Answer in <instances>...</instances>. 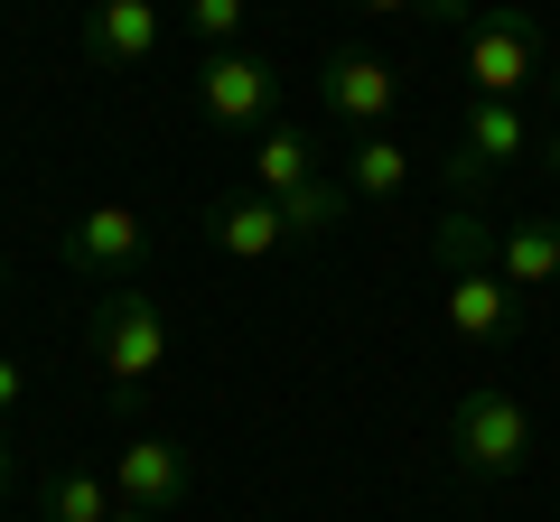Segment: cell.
<instances>
[{
    "label": "cell",
    "instance_id": "d6986e66",
    "mask_svg": "<svg viewBox=\"0 0 560 522\" xmlns=\"http://www.w3.org/2000/svg\"><path fill=\"white\" fill-rule=\"evenodd\" d=\"M20 392H28V373H20V355H0V420L20 411Z\"/></svg>",
    "mask_w": 560,
    "mask_h": 522
},
{
    "label": "cell",
    "instance_id": "4fadbf2b",
    "mask_svg": "<svg viewBox=\"0 0 560 522\" xmlns=\"http://www.w3.org/2000/svg\"><path fill=\"white\" fill-rule=\"evenodd\" d=\"M253 178H261V197L308 187V178H318V141H308L300 121H261V131H253Z\"/></svg>",
    "mask_w": 560,
    "mask_h": 522
},
{
    "label": "cell",
    "instance_id": "8992f818",
    "mask_svg": "<svg viewBox=\"0 0 560 522\" xmlns=\"http://www.w3.org/2000/svg\"><path fill=\"white\" fill-rule=\"evenodd\" d=\"M187 485H197V458H187L178 439H160V429L121 439V458H113V495L131 503V513H178Z\"/></svg>",
    "mask_w": 560,
    "mask_h": 522
},
{
    "label": "cell",
    "instance_id": "e0dca14e",
    "mask_svg": "<svg viewBox=\"0 0 560 522\" xmlns=\"http://www.w3.org/2000/svg\"><path fill=\"white\" fill-rule=\"evenodd\" d=\"M243 10H253V0H187V28H197L206 47H234L243 38Z\"/></svg>",
    "mask_w": 560,
    "mask_h": 522
},
{
    "label": "cell",
    "instance_id": "30bf717a",
    "mask_svg": "<svg viewBox=\"0 0 560 522\" xmlns=\"http://www.w3.org/2000/svg\"><path fill=\"white\" fill-rule=\"evenodd\" d=\"M160 38H168L160 0H94V10H84V57L94 66H150Z\"/></svg>",
    "mask_w": 560,
    "mask_h": 522
},
{
    "label": "cell",
    "instance_id": "603a6c76",
    "mask_svg": "<svg viewBox=\"0 0 560 522\" xmlns=\"http://www.w3.org/2000/svg\"><path fill=\"white\" fill-rule=\"evenodd\" d=\"M551 103H560V66H551Z\"/></svg>",
    "mask_w": 560,
    "mask_h": 522
},
{
    "label": "cell",
    "instance_id": "2e32d148",
    "mask_svg": "<svg viewBox=\"0 0 560 522\" xmlns=\"http://www.w3.org/2000/svg\"><path fill=\"white\" fill-rule=\"evenodd\" d=\"M271 205H280V224H290V234H337V224L355 215V197H346V187H327V178L290 187V197H271Z\"/></svg>",
    "mask_w": 560,
    "mask_h": 522
},
{
    "label": "cell",
    "instance_id": "7a4b0ae2",
    "mask_svg": "<svg viewBox=\"0 0 560 522\" xmlns=\"http://www.w3.org/2000/svg\"><path fill=\"white\" fill-rule=\"evenodd\" d=\"M94 373L113 382L121 402H140V392L168 373V308L140 281H121V289L94 299Z\"/></svg>",
    "mask_w": 560,
    "mask_h": 522
},
{
    "label": "cell",
    "instance_id": "52a82bcc",
    "mask_svg": "<svg viewBox=\"0 0 560 522\" xmlns=\"http://www.w3.org/2000/svg\"><path fill=\"white\" fill-rule=\"evenodd\" d=\"M197 103H206L215 121H234V131H261V121L280 112V75H271L261 57H243V47H206Z\"/></svg>",
    "mask_w": 560,
    "mask_h": 522
},
{
    "label": "cell",
    "instance_id": "8fae6325",
    "mask_svg": "<svg viewBox=\"0 0 560 522\" xmlns=\"http://www.w3.org/2000/svg\"><path fill=\"white\" fill-rule=\"evenodd\" d=\"M206 242H215L224 261H271L280 242H290V224H280V205H271V197H224V205H215V224H206Z\"/></svg>",
    "mask_w": 560,
    "mask_h": 522
},
{
    "label": "cell",
    "instance_id": "44dd1931",
    "mask_svg": "<svg viewBox=\"0 0 560 522\" xmlns=\"http://www.w3.org/2000/svg\"><path fill=\"white\" fill-rule=\"evenodd\" d=\"M0 503H10V439H0Z\"/></svg>",
    "mask_w": 560,
    "mask_h": 522
},
{
    "label": "cell",
    "instance_id": "3957f363",
    "mask_svg": "<svg viewBox=\"0 0 560 522\" xmlns=\"http://www.w3.org/2000/svg\"><path fill=\"white\" fill-rule=\"evenodd\" d=\"M448 458H458L467 485L523 476V458H533V402H523V392H504V382H477V392L448 411Z\"/></svg>",
    "mask_w": 560,
    "mask_h": 522
},
{
    "label": "cell",
    "instance_id": "7c38bea8",
    "mask_svg": "<svg viewBox=\"0 0 560 522\" xmlns=\"http://www.w3.org/2000/svg\"><path fill=\"white\" fill-rule=\"evenodd\" d=\"M495 271L514 281V299L560 281V224H495Z\"/></svg>",
    "mask_w": 560,
    "mask_h": 522
},
{
    "label": "cell",
    "instance_id": "5b68a950",
    "mask_svg": "<svg viewBox=\"0 0 560 522\" xmlns=\"http://www.w3.org/2000/svg\"><path fill=\"white\" fill-rule=\"evenodd\" d=\"M533 141H541L533 103H467V121H458V150H448V187H458V197L477 205V187L495 178V168H514Z\"/></svg>",
    "mask_w": 560,
    "mask_h": 522
},
{
    "label": "cell",
    "instance_id": "ffe728a7",
    "mask_svg": "<svg viewBox=\"0 0 560 522\" xmlns=\"http://www.w3.org/2000/svg\"><path fill=\"white\" fill-rule=\"evenodd\" d=\"M533 150H541V168H551V178H560V112L541 121V141H533Z\"/></svg>",
    "mask_w": 560,
    "mask_h": 522
},
{
    "label": "cell",
    "instance_id": "9c48e42d",
    "mask_svg": "<svg viewBox=\"0 0 560 522\" xmlns=\"http://www.w3.org/2000/svg\"><path fill=\"white\" fill-rule=\"evenodd\" d=\"M318 103H327L337 121H355V131H383V121H393V103H401V75H393L383 57H364V47H346V57H327Z\"/></svg>",
    "mask_w": 560,
    "mask_h": 522
},
{
    "label": "cell",
    "instance_id": "9a60e30c",
    "mask_svg": "<svg viewBox=\"0 0 560 522\" xmlns=\"http://www.w3.org/2000/svg\"><path fill=\"white\" fill-rule=\"evenodd\" d=\"M121 513V495H113V476H94V466H66V476H47V495H38V522H113Z\"/></svg>",
    "mask_w": 560,
    "mask_h": 522
},
{
    "label": "cell",
    "instance_id": "277c9868",
    "mask_svg": "<svg viewBox=\"0 0 560 522\" xmlns=\"http://www.w3.org/2000/svg\"><path fill=\"white\" fill-rule=\"evenodd\" d=\"M541 75H551L541 66V28L523 10H477V28H467V84H477V103H523Z\"/></svg>",
    "mask_w": 560,
    "mask_h": 522
},
{
    "label": "cell",
    "instance_id": "5bb4252c",
    "mask_svg": "<svg viewBox=\"0 0 560 522\" xmlns=\"http://www.w3.org/2000/svg\"><path fill=\"white\" fill-rule=\"evenodd\" d=\"M411 187V150L393 131H355L346 141V197H401Z\"/></svg>",
    "mask_w": 560,
    "mask_h": 522
},
{
    "label": "cell",
    "instance_id": "ba28073f",
    "mask_svg": "<svg viewBox=\"0 0 560 522\" xmlns=\"http://www.w3.org/2000/svg\"><path fill=\"white\" fill-rule=\"evenodd\" d=\"M140 252H150V224H140L131 205H94V215H75L57 234V261L66 271H94V281H131Z\"/></svg>",
    "mask_w": 560,
    "mask_h": 522
},
{
    "label": "cell",
    "instance_id": "6da1fadb",
    "mask_svg": "<svg viewBox=\"0 0 560 522\" xmlns=\"http://www.w3.org/2000/svg\"><path fill=\"white\" fill-rule=\"evenodd\" d=\"M430 242H440V271H448V336L467 345V355H486V345L514 336V281L495 271V224L477 215V205H448L440 224H430Z\"/></svg>",
    "mask_w": 560,
    "mask_h": 522
},
{
    "label": "cell",
    "instance_id": "ac0fdd59",
    "mask_svg": "<svg viewBox=\"0 0 560 522\" xmlns=\"http://www.w3.org/2000/svg\"><path fill=\"white\" fill-rule=\"evenodd\" d=\"M355 10H374V20L411 10V20H440V28H477V0H355Z\"/></svg>",
    "mask_w": 560,
    "mask_h": 522
},
{
    "label": "cell",
    "instance_id": "7402d4cb",
    "mask_svg": "<svg viewBox=\"0 0 560 522\" xmlns=\"http://www.w3.org/2000/svg\"><path fill=\"white\" fill-rule=\"evenodd\" d=\"M113 522H168V513H131V503H121V513H113Z\"/></svg>",
    "mask_w": 560,
    "mask_h": 522
}]
</instances>
